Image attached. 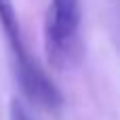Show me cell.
Here are the masks:
<instances>
[{"label": "cell", "mask_w": 120, "mask_h": 120, "mask_svg": "<svg viewBox=\"0 0 120 120\" xmlns=\"http://www.w3.org/2000/svg\"><path fill=\"white\" fill-rule=\"evenodd\" d=\"M0 27L8 42V49L15 61V74H17L23 95L40 108H46V110L59 108L63 103L59 89L53 84V80L44 74V70L25 51L21 25H19V17H17L13 0H0Z\"/></svg>", "instance_id": "1"}, {"label": "cell", "mask_w": 120, "mask_h": 120, "mask_svg": "<svg viewBox=\"0 0 120 120\" xmlns=\"http://www.w3.org/2000/svg\"><path fill=\"white\" fill-rule=\"evenodd\" d=\"M80 30V0H51L44 19V49L53 65L70 61Z\"/></svg>", "instance_id": "2"}, {"label": "cell", "mask_w": 120, "mask_h": 120, "mask_svg": "<svg viewBox=\"0 0 120 120\" xmlns=\"http://www.w3.org/2000/svg\"><path fill=\"white\" fill-rule=\"evenodd\" d=\"M11 120H32L27 116V110L23 108V103L19 99H13L11 101Z\"/></svg>", "instance_id": "3"}]
</instances>
